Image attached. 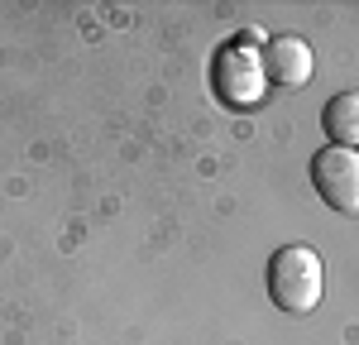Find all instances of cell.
<instances>
[{"label":"cell","instance_id":"4","mask_svg":"<svg viewBox=\"0 0 359 345\" xmlns=\"http://www.w3.org/2000/svg\"><path fill=\"white\" fill-rule=\"evenodd\" d=\"M259 58H264L269 86H283V91H302V86L311 82V72H316V58H311V48H306V39H297V34L269 39V48H264Z\"/></svg>","mask_w":359,"mask_h":345},{"label":"cell","instance_id":"1","mask_svg":"<svg viewBox=\"0 0 359 345\" xmlns=\"http://www.w3.org/2000/svg\"><path fill=\"white\" fill-rule=\"evenodd\" d=\"M264 283H269V302L287 316H306L321 307V292H326V264L311 245H278L269 255L264 269Z\"/></svg>","mask_w":359,"mask_h":345},{"label":"cell","instance_id":"5","mask_svg":"<svg viewBox=\"0 0 359 345\" xmlns=\"http://www.w3.org/2000/svg\"><path fill=\"white\" fill-rule=\"evenodd\" d=\"M321 130H326L331 144H340V149H359V91H340V96L326 101Z\"/></svg>","mask_w":359,"mask_h":345},{"label":"cell","instance_id":"3","mask_svg":"<svg viewBox=\"0 0 359 345\" xmlns=\"http://www.w3.org/2000/svg\"><path fill=\"white\" fill-rule=\"evenodd\" d=\"M311 187L331 211L359 216V149L326 144L311 154Z\"/></svg>","mask_w":359,"mask_h":345},{"label":"cell","instance_id":"2","mask_svg":"<svg viewBox=\"0 0 359 345\" xmlns=\"http://www.w3.org/2000/svg\"><path fill=\"white\" fill-rule=\"evenodd\" d=\"M211 91L221 96V106H230V111H254L269 96L264 58L254 53V48L225 43L221 53L211 58Z\"/></svg>","mask_w":359,"mask_h":345}]
</instances>
